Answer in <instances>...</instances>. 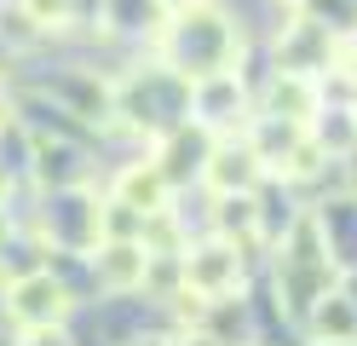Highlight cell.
I'll return each instance as SVG.
<instances>
[{
    "label": "cell",
    "instance_id": "obj_1",
    "mask_svg": "<svg viewBox=\"0 0 357 346\" xmlns=\"http://www.w3.org/2000/svg\"><path fill=\"white\" fill-rule=\"evenodd\" d=\"M162 52H167V69L178 81H202L213 69H236L242 35L219 6L190 0V6H173L167 29H162Z\"/></svg>",
    "mask_w": 357,
    "mask_h": 346
},
{
    "label": "cell",
    "instance_id": "obj_2",
    "mask_svg": "<svg viewBox=\"0 0 357 346\" xmlns=\"http://www.w3.org/2000/svg\"><path fill=\"white\" fill-rule=\"evenodd\" d=\"M236 283H242V243L208 237V243L185 248V294H196V300H225Z\"/></svg>",
    "mask_w": 357,
    "mask_h": 346
},
{
    "label": "cell",
    "instance_id": "obj_3",
    "mask_svg": "<svg viewBox=\"0 0 357 346\" xmlns=\"http://www.w3.org/2000/svg\"><path fill=\"white\" fill-rule=\"evenodd\" d=\"M6 312H12V323H24V329H58L63 312H70V294H63V283L52 271H24L6 289Z\"/></svg>",
    "mask_w": 357,
    "mask_h": 346
},
{
    "label": "cell",
    "instance_id": "obj_4",
    "mask_svg": "<svg viewBox=\"0 0 357 346\" xmlns=\"http://www.w3.org/2000/svg\"><path fill=\"white\" fill-rule=\"evenodd\" d=\"M242 104H248V92H242V75H236V69H213V75L190 81V99H185V110H190L202 127H213V133H231V127L242 122Z\"/></svg>",
    "mask_w": 357,
    "mask_h": 346
},
{
    "label": "cell",
    "instance_id": "obj_5",
    "mask_svg": "<svg viewBox=\"0 0 357 346\" xmlns=\"http://www.w3.org/2000/svg\"><path fill=\"white\" fill-rule=\"evenodd\" d=\"M202 173H208V185L219 196H236V191H254L265 179V161H259V150L248 138H219L208 150V161H202Z\"/></svg>",
    "mask_w": 357,
    "mask_h": 346
},
{
    "label": "cell",
    "instance_id": "obj_6",
    "mask_svg": "<svg viewBox=\"0 0 357 346\" xmlns=\"http://www.w3.org/2000/svg\"><path fill=\"white\" fill-rule=\"evenodd\" d=\"M93 254H98L93 271H98V283H104L109 294L139 289V283H144V271H150V248H144V237H104Z\"/></svg>",
    "mask_w": 357,
    "mask_h": 346
},
{
    "label": "cell",
    "instance_id": "obj_7",
    "mask_svg": "<svg viewBox=\"0 0 357 346\" xmlns=\"http://www.w3.org/2000/svg\"><path fill=\"white\" fill-rule=\"evenodd\" d=\"M265 110L282 115V122L311 127L317 122V75H311V69H277L271 92H265Z\"/></svg>",
    "mask_w": 357,
    "mask_h": 346
},
{
    "label": "cell",
    "instance_id": "obj_8",
    "mask_svg": "<svg viewBox=\"0 0 357 346\" xmlns=\"http://www.w3.org/2000/svg\"><path fill=\"white\" fill-rule=\"evenodd\" d=\"M167 191H173V179L162 173V161H132V168L116 173V196L127 208H139V214H167Z\"/></svg>",
    "mask_w": 357,
    "mask_h": 346
},
{
    "label": "cell",
    "instance_id": "obj_9",
    "mask_svg": "<svg viewBox=\"0 0 357 346\" xmlns=\"http://www.w3.org/2000/svg\"><path fill=\"white\" fill-rule=\"evenodd\" d=\"M219 231L236 243H254V231H259V202H254V191H236V196H219Z\"/></svg>",
    "mask_w": 357,
    "mask_h": 346
},
{
    "label": "cell",
    "instance_id": "obj_10",
    "mask_svg": "<svg viewBox=\"0 0 357 346\" xmlns=\"http://www.w3.org/2000/svg\"><path fill=\"white\" fill-rule=\"evenodd\" d=\"M70 6H75V0H24V17L52 29V23H70Z\"/></svg>",
    "mask_w": 357,
    "mask_h": 346
},
{
    "label": "cell",
    "instance_id": "obj_11",
    "mask_svg": "<svg viewBox=\"0 0 357 346\" xmlns=\"http://www.w3.org/2000/svg\"><path fill=\"white\" fill-rule=\"evenodd\" d=\"M29 346H63V335H52V329H29Z\"/></svg>",
    "mask_w": 357,
    "mask_h": 346
},
{
    "label": "cell",
    "instance_id": "obj_12",
    "mask_svg": "<svg viewBox=\"0 0 357 346\" xmlns=\"http://www.w3.org/2000/svg\"><path fill=\"white\" fill-rule=\"evenodd\" d=\"M12 122V104H6V87H0V127Z\"/></svg>",
    "mask_w": 357,
    "mask_h": 346
},
{
    "label": "cell",
    "instance_id": "obj_13",
    "mask_svg": "<svg viewBox=\"0 0 357 346\" xmlns=\"http://www.w3.org/2000/svg\"><path fill=\"white\" fill-rule=\"evenodd\" d=\"M162 6H190V0H162Z\"/></svg>",
    "mask_w": 357,
    "mask_h": 346
},
{
    "label": "cell",
    "instance_id": "obj_14",
    "mask_svg": "<svg viewBox=\"0 0 357 346\" xmlns=\"http://www.w3.org/2000/svg\"><path fill=\"white\" fill-rule=\"evenodd\" d=\"M282 6H305V0H282Z\"/></svg>",
    "mask_w": 357,
    "mask_h": 346
},
{
    "label": "cell",
    "instance_id": "obj_15",
    "mask_svg": "<svg viewBox=\"0 0 357 346\" xmlns=\"http://www.w3.org/2000/svg\"><path fill=\"white\" fill-rule=\"evenodd\" d=\"M328 346H346V340H328Z\"/></svg>",
    "mask_w": 357,
    "mask_h": 346
}]
</instances>
